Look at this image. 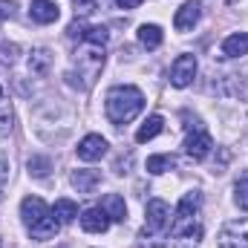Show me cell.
<instances>
[{"instance_id": "7402d4cb", "label": "cell", "mask_w": 248, "mask_h": 248, "mask_svg": "<svg viewBox=\"0 0 248 248\" xmlns=\"http://www.w3.org/2000/svg\"><path fill=\"white\" fill-rule=\"evenodd\" d=\"M29 173H35L38 179H44V176L49 173V159H44V156H32V159H29Z\"/></svg>"}, {"instance_id": "d4e9b609", "label": "cell", "mask_w": 248, "mask_h": 248, "mask_svg": "<svg viewBox=\"0 0 248 248\" xmlns=\"http://www.w3.org/2000/svg\"><path fill=\"white\" fill-rule=\"evenodd\" d=\"M119 3V9H136V6H141L144 0H116Z\"/></svg>"}, {"instance_id": "83f0119b", "label": "cell", "mask_w": 248, "mask_h": 248, "mask_svg": "<svg viewBox=\"0 0 248 248\" xmlns=\"http://www.w3.org/2000/svg\"><path fill=\"white\" fill-rule=\"evenodd\" d=\"M75 3H78V0H75ZM81 3H84V0H81Z\"/></svg>"}, {"instance_id": "d6986e66", "label": "cell", "mask_w": 248, "mask_h": 248, "mask_svg": "<svg viewBox=\"0 0 248 248\" xmlns=\"http://www.w3.org/2000/svg\"><path fill=\"white\" fill-rule=\"evenodd\" d=\"M49 63H52V55H49L46 49H35L32 58H29V72H35V75H46Z\"/></svg>"}, {"instance_id": "5bb4252c", "label": "cell", "mask_w": 248, "mask_h": 248, "mask_svg": "<svg viewBox=\"0 0 248 248\" xmlns=\"http://www.w3.org/2000/svg\"><path fill=\"white\" fill-rule=\"evenodd\" d=\"M196 208H199V193H185L170 217V222H185V219H196Z\"/></svg>"}, {"instance_id": "8992f818", "label": "cell", "mask_w": 248, "mask_h": 248, "mask_svg": "<svg viewBox=\"0 0 248 248\" xmlns=\"http://www.w3.org/2000/svg\"><path fill=\"white\" fill-rule=\"evenodd\" d=\"M219 248H248V219H234L222 228Z\"/></svg>"}, {"instance_id": "ac0fdd59", "label": "cell", "mask_w": 248, "mask_h": 248, "mask_svg": "<svg viewBox=\"0 0 248 248\" xmlns=\"http://www.w3.org/2000/svg\"><path fill=\"white\" fill-rule=\"evenodd\" d=\"M52 214H55V219H58L61 225H69V222L78 217V205H75L72 199H58L55 208H52Z\"/></svg>"}, {"instance_id": "ba28073f", "label": "cell", "mask_w": 248, "mask_h": 248, "mask_svg": "<svg viewBox=\"0 0 248 248\" xmlns=\"http://www.w3.org/2000/svg\"><path fill=\"white\" fill-rule=\"evenodd\" d=\"M199 15H202V6H199L196 0H185V3L176 9V15H173V26H176V32H190V29L196 26Z\"/></svg>"}, {"instance_id": "44dd1931", "label": "cell", "mask_w": 248, "mask_h": 248, "mask_svg": "<svg viewBox=\"0 0 248 248\" xmlns=\"http://www.w3.org/2000/svg\"><path fill=\"white\" fill-rule=\"evenodd\" d=\"M234 190H237V205H240V211H246L248 214V170L240 173V179H237Z\"/></svg>"}, {"instance_id": "7a4b0ae2", "label": "cell", "mask_w": 248, "mask_h": 248, "mask_svg": "<svg viewBox=\"0 0 248 248\" xmlns=\"http://www.w3.org/2000/svg\"><path fill=\"white\" fill-rule=\"evenodd\" d=\"M141 107H144V93L139 87L124 84V87H113L107 93V119L116 127L133 122L141 113Z\"/></svg>"}, {"instance_id": "7c38bea8", "label": "cell", "mask_w": 248, "mask_h": 248, "mask_svg": "<svg viewBox=\"0 0 248 248\" xmlns=\"http://www.w3.org/2000/svg\"><path fill=\"white\" fill-rule=\"evenodd\" d=\"M98 208H104V214H107L113 222H124V219H127V205H124V199L119 193L101 196V205H98Z\"/></svg>"}, {"instance_id": "484cf974", "label": "cell", "mask_w": 248, "mask_h": 248, "mask_svg": "<svg viewBox=\"0 0 248 248\" xmlns=\"http://www.w3.org/2000/svg\"><path fill=\"white\" fill-rule=\"evenodd\" d=\"M0 98H3V87H0Z\"/></svg>"}, {"instance_id": "4fadbf2b", "label": "cell", "mask_w": 248, "mask_h": 248, "mask_svg": "<svg viewBox=\"0 0 248 248\" xmlns=\"http://www.w3.org/2000/svg\"><path fill=\"white\" fill-rule=\"evenodd\" d=\"M222 55L225 58H243V55H248V32L228 35L222 41Z\"/></svg>"}, {"instance_id": "8fae6325", "label": "cell", "mask_w": 248, "mask_h": 248, "mask_svg": "<svg viewBox=\"0 0 248 248\" xmlns=\"http://www.w3.org/2000/svg\"><path fill=\"white\" fill-rule=\"evenodd\" d=\"M29 17L35 20V23H55L58 17H61V9H58V3L55 0H32V9H29Z\"/></svg>"}, {"instance_id": "52a82bcc", "label": "cell", "mask_w": 248, "mask_h": 248, "mask_svg": "<svg viewBox=\"0 0 248 248\" xmlns=\"http://www.w3.org/2000/svg\"><path fill=\"white\" fill-rule=\"evenodd\" d=\"M193 78H196V55H179L170 66V84L176 90H182Z\"/></svg>"}, {"instance_id": "603a6c76", "label": "cell", "mask_w": 248, "mask_h": 248, "mask_svg": "<svg viewBox=\"0 0 248 248\" xmlns=\"http://www.w3.org/2000/svg\"><path fill=\"white\" fill-rule=\"evenodd\" d=\"M9 130H12V110L3 107L0 110V133H9Z\"/></svg>"}, {"instance_id": "f1b7e54d", "label": "cell", "mask_w": 248, "mask_h": 248, "mask_svg": "<svg viewBox=\"0 0 248 248\" xmlns=\"http://www.w3.org/2000/svg\"><path fill=\"white\" fill-rule=\"evenodd\" d=\"M0 248H3V243H0Z\"/></svg>"}, {"instance_id": "5b68a950", "label": "cell", "mask_w": 248, "mask_h": 248, "mask_svg": "<svg viewBox=\"0 0 248 248\" xmlns=\"http://www.w3.org/2000/svg\"><path fill=\"white\" fill-rule=\"evenodd\" d=\"M66 32H69L72 41H84V44H90V46H104L107 38H110L104 26H87L84 20H75Z\"/></svg>"}, {"instance_id": "9a60e30c", "label": "cell", "mask_w": 248, "mask_h": 248, "mask_svg": "<svg viewBox=\"0 0 248 248\" xmlns=\"http://www.w3.org/2000/svg\"><path fill=\"white\" fill-rule=\"evenodd\" d=\"M72 185L78 187V193H93L101 185V173L98 170H75L72 173Z\"/></svg>"}, {"instance_id": "e0dca14e", "label": "cell", "mask_w": 248, "mask_h": 248, "mask_svg": "<svg viewBox=\"0 0 248 248\" xmlns=\"http://www.w3.org/2000/svg\"><path fill=\"white\" fill-rule=\"evenodd\" d=\"M139 41H141L147 49H159L162 41H165V35H162V29H159L156 23H141V26H139Z\"/></svg>"}, {"instance_id": "3957f363", "label": "cell", "mask_w": 248, "mask_h": 248, "mask_svg": "<svg viewBox=\"0 0 248 248\" xmlns=\"http://www.w3.org/2000/svg\"><path fill=\"white\" fill-rule=\"evenodd\" d=\"M170 228V205L165 199H150L147 202V222H144V231L141 237H162L165 231Z\"/></svg>"}, {"instance_id": "4316f807", "label": "cell", "mask_w": 248, "mask_h": 248, "mask_svg": "<svg viewBox=\"0 0 248 248\" xmlns=\"http://www.w3.org/2000/svg\"><path fill=\"white\" fill-rule=\"evenodd\" d=\"M246 98H248V90H246Z\"/></svg>"}, {"instance_id": "cb8c5ba5", "label": "cell", "mask_w": 248, "mask_h": 248, "mask_svg": "<svg viewBox=\"0 0 248 248\" xmlns=\"http://www.w3.org/2000/svg\"><path fill=\"white\" fill-rule=\"evenodd\" d=\"M15 0H0V17H15Z\"/></svg>"}, {"instance_id": "9c48e42d", "label": "cell", "mask_w": 248, "mask_h": 248, "mask_svg": "<svg viewBox=\"0 0 248 248\" xmlns=\"http://www.w3.org/2000/svg\"><path fill=\"white\" fill-rule=\"evenodd\" d=\"M104 153H107V141H104L101 136H95V133L84 136L81 144H78V159H84V162H95V159H101Z\"/></svg>"}, {"instance_id": "ffe728a7", "label": "cell", "mask_w": 248, "mask_h": 248, "mask_svg": "<svg viewBox=\"0 0 248 248\" xmlns=\"http://www.w3.org/2000/svg\"><path fill=\"white\" fill-rule=\"evenodd\" d=\"M176 162H173V156H168V153H162V156H150L147 159V173H165V170H170Z\"/></svg>"}, {"instance_id": "2e32d148", "label": "cell", "mask_w": 248, "mask_h": 248, "mask_svg": "<svg viewBox=\"0 0 248 248\" xmlns=\"http://www.w3.org/2000/svg\"><path fill=\"white\" fill-rule=\"evenodd\" d=\"M162 130H165V119H162V116L156 113V116H150L147 122H144L141 127H139V130H136V141H139V144H144V141L156 139V136H159Z\"/></svg>"}, {"instance_id": "277c9868", "label": "cell", "mask_w": 248, "mask_h": 248, "mask_svg": "<svg viewBox=\"0 0 248 248\" xmlns=\"http://www.w3.org/2000/svg\"><path fill=\"white\" fill-rule=\"evenodd\" d=\"M187 127V139H185V153L190 159H196V162H202L208 153H211V147H214V139H211V133L202 127V124L193 119V124H185Z\"/></svg>"}, {"instance_id": "30bf717a", "label": "cell", "mask_w": 248, "mask_h": 248, "mask_svg": "<svg viewBox=\"0 0 248 248\" xmlns=\"http://www.w3.org/2000/svg\"><path fill=\"white\" fill-rule=\"evenodd\" d=\"M81 228L87 234H104L110 228V217L104 214V208H87L81 214Z\"/></svg>"}, {"instance_id": "6da1fadb", "label": "cell", "mask_w": 248, "mask_h": 248, "mask_svg": "<svg viewBox=\"0 0 248 248\" xmlns=\"http://www.w3.org/2000/svg\"><path fill=\"white\" fill-rule=\"evenodd\" d=\"M20 217H23V225L29 228V234L35 240H52L58 234V219L55 214L49 211V205L41 199V196H26L20 202Z\"/></svg>"}]
</instances>
